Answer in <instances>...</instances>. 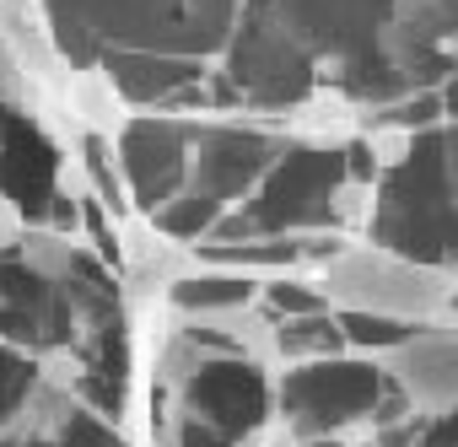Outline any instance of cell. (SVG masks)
<instances>
[{"label":"cell","mask_w":458,"mask_h":447,"mask_svg":"<svg viewBox=\"0 0 458 447\" xmlns=\"http://www.w3.org/2000/svg\"><path fill=\"white\" fill-rule=\"evenodd\" d=\"M313 291L324 308L377 324H431L458 308V270L404 259L383 243H345L324 254Z\"/></svg>","instance_id":"obj_1"},{"label":"cell","mask_w":458,"mask_h":447,"mask_svg":"<svg viewBox=\"0 0 458 447\" xmlns=\"http://www.w3.org/2000/svg\"><path fill=\"white\" fill-rule=\"evenodd\" d=\"M372 367L404 393L420 415H453L458 409V318L410 324V334L372 350Z\"/></svg>","instance_id":"obj_2"},{"label":"cell","mask_w":458,"mask_h":447,"mask_svg":"<svg viewBox=\"0 0 458 447\" xmlns=\"http://www.w3.org/2000/svg\"><path fill=\"white\" fill-rule=\"evenodd\" d=\"M119 151H124V173H130V189H135L140 210H162L167 194L183 178V130L130 119L119 130Z\"/></svg>","instance_id":"obj_3"},{"label":"cell","mask_w":458,"mask_h":447,"mask_svg":"<svg viewBox=\"0 0 458 447\" xmlns=\"http://www.w3.org/2000/svg\"><path fill=\"white\" fill-rule=\"evenodd\" d=\"M367 130V108L340 92V87H318L308 97H297L292 119H286V140H297L302 151H340V146H356Z\"/></svg>","instance_id":"obj_4"},{"label":"cell","mask_w":458,"mask_h":447,"mask_svg":"<svg viewBox=\"0 0 458 447\" xmlns=\"http://www.w3.org/2000/svg\"><path fill=\"white\" fill-rule=\"evenodd\" d=\"M17 254H22L28 270H38V275L55 281V286H65V281H76V275L92 270V254L81 249V232H60V227H49V221L22 232Z\"/></svg>","instance_id":"obj_5"},{"label":"cell","mask_w":458,"mask_h":447,"mask_svg":"<svg viewBox=\"0 0 458 447\" xmlns=\"http://www.w3.org/2000/svg\"><path fill=\"white\" fill-rule=\"evenodd\" d=\"M76 409H81V399L71 388H55V383L38 377L22 399V409L12 415V426L22 431V442H60V431L76 420Z\"/></svg>","instance_id":"obj_6"},{"label":"cell","mask_w":458,"mask_h":447,"mask_svg":"<svg viewBox=\"0 0 458 447\" xmlns=\"http://www.w3.org/2000/svg\"><path fill=\"white\" fill-rule=\"evenodd\" d=\"M205 361H210V345L194 334V329H167V340L157 345V393H167V399H183L189 393V383L205 372Z\"/></svg>","instance_id":"obj_7"},{"label":"cell","mask_w":458,"mask_h":447,"mask_svg":"<svg viewBox=\"0 0 458 447\" xmlns=\"http://www.w3.org/2000/svg\"><path fill=\"white\" fill-rule=\"evenodd\" d=\"M33 383H38V356L12 345V340H0V426H12V415L22 409Z\"/></svg>","instance_id":"obj_8"},{"label":"cell","mask_w":458,"mask_h":447,"mask_svg":"<svg viewBox=\"0 0 458 447\" xmlns=\"http://www.w3.org/2000/svg\"><path fill=\"white\" fill-rule=\"evenodd\" d=\"M361 151L372 156V167L394 173V167L410 162V151H415V130L399 124V119H367V130H361Z\"/></svg>","instance_id":"obj_9"},{"label":"cell","mask_w":458,"mask_h":447,"mask_svg":"<svg viewBox=\"0 0 458 447\" xmlns=\"http://www.w3.org/2000/svg\"><path fill=\"white\" fill-rule=\"evenodd\" d=\"M329 215L340 221V227H351V232L372 227V215H377V189H372L367 178H340V183L329 189Z\"/></svg>","instance_id":"obj_10"},{"label":"cell","mask_w":458,"mask_h":447,"mask_svg":"<svg viewBox=\"0 0 458 447\" xmlns=\"http://www.w3.org/2000/svg\"><path fill=\"white\" fill-rule=\"evenodd\" d=\"M87 372H92V361H87L76 345H44V350H38V377L55 383V388H71V393H76Z\"/></svg>","instance_id":"obj_11"},{"label":"cell","mask_w":458,"mask_h":447,"mask_svg":"<svg viewBox=\"0 0 458 447\" xmlns=\"http://www.w3.org/2000/svg\"><path fill=\"white\" fill-rule=\"evenodd\" d=\"M226 447H302V431L292 415H270V420H254L249 431H238Z\"/></svg>","instance_id":"obj_12"},{"label":"cell","mask_w":458,"mask_h":447,"mask_svg":"<svg viewBox=\"0 0 458 447\" xmlns=\"http://www.w3.org/2000/svg\"><path fill=\"white\" fill-rule=\"evenodd\" d=\"M60 447H119V431H114V426H103L98 415L76 409V420L60 431Z\"/></svg>","instance_id":"obj_13"},{"label":"cell","mask_w":458,"mask_h":447,"mask_svg":"<svg viewBox=\"0 0 458 447\" xmlns=\"http://www.w3.org/2000/svg\"><path fill=\"white\" fill-rule=\"evenodd\" d=\"M0 103H6V108L28 103V71H22V60L6 44H0Z\"/></svg>","instance_id":"obj_14"},{"label":"cell","mask_w":458,"mask_h":447,"mask_svg":"<svg viewBox=\"0 0 458 447\" xmlns=\"http://www.w3.org/2000/svg\"><path fill=\"white\" fill-rule=\"evenodd\" d=\"M28 232V221H22V205L12 199V189H0V249H17Z\"/></svg>","instance_id":"obj_15"}]
</instances>
